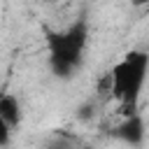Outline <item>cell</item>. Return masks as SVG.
I'll return each instance as SVG.
<instances>
[{"label":"cell","instance_id":"cell-1","mask_svg":"<svg viewBox=\"0 0 149 149\" xmlns=\"http://www.w3.org/2000/svg\"><path fill=\"white\" fill-rule=\"evenodd\" d=\"M112 100L119 105V114L128 116L137 112V102L149 74V54L142 49L126 51L112 68Z\"/></svg>","mask_w":149,"mask_h":149},{"label":"cell","instance_id":"cell-2","mask_svg":"<svg viewBox=\"0 0 149 149\" xmlns=\"http://www.w3.org/2000/svg\"><path fill=\"white\" fill-rule=\"evenodd\" d=\"M88 44V23L84 19L74 21L65 30L47 33V49H49V68L56 77L70 79L84 63Z\"/></svg>","mask_w":149,"mask_h":149},{"label":"cell","instance_id":"cell-3","mask_svg":"<svg viewBox=\"0 0 149 149\" xmlns=\"http://www.w3.org/2000/svg\"><path fill=\"white\" fill-rule=\"evenodd\" d=\"M112 137H116L119 142L123 144H130V147H140L147 137V126H144V119L140 112H133L128 116H123L114 128H112Z\"/></svg>","mask_w":149,"mask_h":149},{"label":"cell","instance_id":"cell-4","mask_svg":"<svg viewBox=\"0 0 149 149\" xmlns=\"http://www.w3.org/2000/svg\"><path fill=\"white\" fill-rule=\"evenodd\" d=\"M0 114H2V119L7 121V126L12 130L21 123L23 112H21V102H19V98L14 93H7V91L0 93Z\"/></svg>","mask_w":149,"mask_h":149},{"label":"cell","instance_id":"cell-5","mask_svg":"<svg viewBox=\"0 0 149 149\" xmlns=\"http://www.w3.org/2000/svg\"><path fill=\"white\" fill-rule=\"evenodd\" d=\"M93 98L100 105L107 102V100H112V74H109V70H105L102 74H98V79H95V95Z\"/></svg>","mask_w":149,"mask_h":149},{"label":"cell","instance_id":"cell-6","mask_svg":"<svg viewBox=\"0 0 149 149\" xmlns=\"http://www.w3.org/2000/svg\"><path fill=\"white\" fill-rule=\"evenodd\" d=\"M100 102L93 98V100H88V102H84L81 107H79V112H77V119L79 121H91L93 116H95V107H98Z\"/></svg>","mask_w":149,"mask_h":149},{"label":"cell","instance_id":"cell-7","mask_svg":"<svg viewBox=\"0 0 149 149\" xmlns=\"http://www.w3.org/2000/svg\"><path fill=\"white\" fill-rule=\"evenodd\" d=\"M9 142H12V128L7 126V121H5L2 114H0V149L7 147Z\"/></svg>","mask_w":149,"mask_h":149},{"label":"cell","instance_id":"cell-8","mask_svg":"<svg viewBox=\"0 0 149 149\" xmlns=\"http://www.w3.org/2000/svg\"><path fill=\"white\" fill-rule=\"evenodd\" d=\"M130 5H133V7H147L149 0H130Z\"/></svg>","mask_w":149,"mask_h":149},{"label":"cell","instance_id":"cell-9","mask_svg":"<svg viewBox=\"0 0 149 149\" xmlns=\"http://www.w3.org/2000/svg\"><path fill=\"white\" fill-rule=\"evenodd\" d=\"M77 149H98V147H93V144H79Z\"/></svg>","mask_w":149,"mask_h":149}]
</instances>
